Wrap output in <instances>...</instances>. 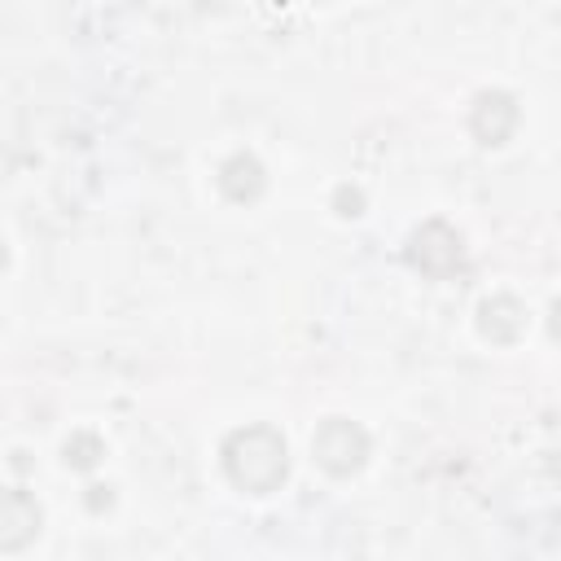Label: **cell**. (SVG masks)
<instances>
[{
  "instance_id": "obj_1",
  "label": "cell",
  "mask_w": 561,
  "mask_h": 561,
  "mask_svg": "<svg viewBox=\"0 0 561 561\" xmlns=\"http://www.w3.org/2000/svg\"><path fill=\"white\" fill-rule=\"evenodd\" d=\"M219 465L237 491L272 495L289 478V447H285L280 430H272V425H241L224 438Z\"/></svg>"
},
{
  "instance_id": "obj_2",
  "label": "cell",
  "mask_w": 561,
  "mask_h": 561,
  "mask_svg": "<svg viewBox=\"0 0 561 561\" xmlns=\"http://www.w3.org/2000/svg\"><path fill=\"white\" fill-rule=\"evenodd\" d=\"M403 259L430 280H451L456 272H465V241L447 219H425L421 228H412Z\"/></svg>"
},
{
  "instance_id": "obj_3",
  "label": "cell",
  "mask_w": 561,
  "mask_h": 561,
  "mask_svg": "<svg viewBox=\"0 0 561 561\" xmlns=\"http://www.w3.org/2000/svg\"><path fill=\"white\" fill-rule=\"evenodd\" d=\"M311 456L329 478H351L368 460V434H364V425H355L346 416H329L311 434Z\"/></svg>"
},
{
  "instance_id": "obj_4",
  "label": "cell",
  "mask_w": 561,
  "mask_h": 561,
  "mask_svg": "<svg viewBox=\"0 0 561 561\" xmlns=\"http://www.w3.org/2000/svg\"><path fill=\"white\" fill-rule=\"evenodd\" d=\"M517 118H522L517 101H513L508 92H500V88H486V92H478V96H473L469 131H473V140H478V145L495 149V145H504V140L517 131Z\"/></svg>"
},
{
  "instance_id": "obj_5",
  "label": "cell",
  "mask_w": 561,
  "mask_h": 561,
  "mask_svg": "<svg viewBox=\"0 0 561 561\" xmlns=\"http://www.w3.org/2000/svg\"><path fill=\"white\" fill-rule=\"evenodd\" d=\"M526 324H530V311L522 298L513 294H491L482 298L478 307V333L491 342V346H513L526 337Z\"/></svg>"
},
{
  "instance_id": "obj_6",
  "label": "cell",
  "mask_w": 561,
  "mask_h": 561,
  "mask_svg": "<svg viewBox=\"0 0 561 561\" xmlns=\"http://www.w3.org/2000/svg\"><path fill=\"white\" fill-rule=\"evenodd\" d=\"M35 535H39V504L22 486H9L4 513H0V552H18Z\"/></svg>"
},
{
  "instance_id": "obj_7",
  "label": "cell",
  "mask_w": 561,
  "mask_h": 561,
  "mask_svg": "<svg viewBox=\"0 0 561 561\" xmlns=\"http://www.w3.org/2000/svg\"><path fill=\"white\" fill-rule=\"evenodd\" d=\"M263 188H267V171H263V162H259L254 153H232V158H224V167H219V193H224L228 202L250 206V202L263 197Z\"/></svg>"
},
{
  "instance_id": "obj_8",
  "label": "cell",
  "mask_w": 561,
  "mask_h": 561,
  "mask_svg": "<svg viewBox=\"0 0 561 561\" xmlns=\"http://www.w3.org/2000/svg\"><path fill=\"white\" fill-rule=\"evenodd\" d=\"M101 456H105V451H101V438H96V434H75V438L66 443V465H70V469H92Z\"/></svg>"
},
{
  "instance_id": "obj_9",
  "label": "cell",
  "mask_w": 561,
  "mask_h": 561,
  "mask_svg": "<svg viewBox=\"0 0 561 561\" xmlns=\"http://www.w3.org/2000/svg\"><path fill=\"white\" fill-rule=\"evenodd\" d=\"M333 206H337V215L355 219V215L364 210V193H359V188H351V184H342V188L333 193Z\"/></svg>"
},
{
  "instance_id": "obj_10",
  "label": "cell",
  "mask_w": 561,
  "mask_h": 561,
  "mask_svg": "<svg viewBox=\"0 0 561 561\" xmlns=\"http://www.w3.org/2000/svg\"><path fill=\"white\" fill-rule=\"evenodd\" d=\"M548 333H552V337L561 342V298L552 302V316H548Z\"/></svg>"
},
{
  "instance_id": "obj_11",
  "label": "cell",
  "mask_w": 561,
  "mask_h": 561,
  "mask_svg": "<svg viewBox=\"0 0 561 561\" xmlns=\"http://www.w3.org/2000/svg\"><path fill=\"white\" fill-rule=\"evenodd\" d=\"M316 4H333V0H316Z\"/></svg>"
}]
</instances>
